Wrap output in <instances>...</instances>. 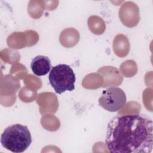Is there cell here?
Here are the masks:
<instances>
[{"instance_id": "obj_5", "label": "cell", "mask_w": 153, "mask_h": 153, "mask_svg": "<svg viewBox=\"0 0 153 153\" xmlns=\"http://www.w3.org/2000/svg\"><path fill=\"white\" fill-rule=\"evenodd\" d=\"M51 67L50 59L47 56L39 55L34 57L30 63V68L36 76H44L48 74Z\"/></svg>"}, {"instance_id": "obj_4", "label": "cell", "mask_w": 153, "mask_h": 153, "mask_svg": "<svg viewBox=\"0 0 153 153\" xmlns=\"http://www.w3.org/2000/svg\"><path fill=\"white\" fill-rule=\"evenodd\" d=\"M126 95L120 87H109L103 90L99 99V104L104 109L109 112L120 110L126 103Z\"/></svg>"}, {"instance_id": "obj_3", "label": "cell", "mask_w": 153, "mask_h": 153, "mask_svg": "<svg viewBox=\"0 0 153 153\" xmlns=\"http://www.w3.org/2000/svg\"><path fill=\"white\" fill-rule=\"evenodd\" d=\"M48 80L55 92L59 94L75 89V74L72 68L66 64L53 66L49 73Z\"/></svg>"}, {"instance_id": "obj_2", "label": "cell", "mask_w": 153, "mask_h": 153, "mask_svg": "<svg viewBox=\"0 0 153 153\" xmlns=\"http://www.w3.org/2000/svg\"><path fill=\"white\" fill-rule=\"evenodd\" d=\"M32 143V136L26 126L15 124L5 128L1 136V145L14 153L25 151Z\"/></svg>"}, {"instance_id": "obj_1", "label": "cell", "mask_w": 153, "mask_h": 153, "mask_svg": "<svg viewBox=\"0 0 153 153\" xmlns=\"http://www.w3.org/2000/svg\"><path fill=\"white\" fill-rule=\"evenodd\" d=\"M105 145L112 153H151L153 148V123L143 115L114 117L108 123Z\"/></svg>"}]
</instances>
